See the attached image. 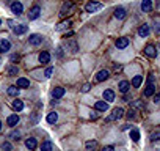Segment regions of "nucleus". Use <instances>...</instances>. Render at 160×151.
I'll return each mask as SVG.
<instances>
[{
  "mask_svg": "<svg viewBox=\"0 0 160 151\" xmlns=\"http://www.w3.org/2000/svg\"><path fill=\"white\" fill-rule=\"evenodd\" d=\"M124 115V110H123V109L121 107H118V109H115V110L112 112V115H109V117H107L105 118V121H115V120H119V118H121Z\"/></svg>",
  "mask_w": 160,
  "mask_h": 151,
  "instance_id": "f257e3e1",
  "label": "nucleus"
},
{
  "mask_svg": "<svg viewBox=\"0 0 160 151\" xmlns=\"http://www.w3.org/2000/svg\"><path fill=\"white\" fill-rule=\"evenodd\" d=\"M29 43H30L32 46H39V44L43 43V36L38 35V33H33V35H30V38H29Z\"/></svg>",
  "mask_w": 160,
  "mask_h": 151,
  "instance_id": "f03ea898",
  "label": "nucleus"
},
{
  "mask_svg": "<svg viewBox=\"0 0 160 151\" xmlns=\"http://www.w3.org/2000/svg\"><path fill=\"white\" fill-rule=\"evenodd\" d=\"M39 14H41V8H39L38 5H35V6L30 10V13H29V19H30V21H35V19L39 18Z\"/></svg>",
  "mask_w": 160,
  "mask_h": 151,
  "instance_id": "7ed1b4c3",
  "label": "nucleus"
},
{
  "mask_svg": "<svg viewBox=\"0 0 160 151\" xmlns=\"http://www.w3.org/2000/svg\"><path fill=\"white\" fill-rule=\"evenodd\" d=\"M101 8H102V5L97 3V2H90V3L85 6V10H86L88 13H94V11H97V10H101Z\"/></svg>",
  "mask_w": 160,
  "mask_h": 151,
  "instance_id": "20e7f679",
  "label": "nucleus"
},
{
  "mask_svg": "<svg viewBox=\"0 0 160 151\" xmlns=\"http://www.w3.org/2000/svg\"><path fill=\"white\" fill-rule=\"evenodd\" d=\"M11 11L14 13V14H21V13L24 11V6L21 2H13L11 3Z\"/></svg>",
  "mask_w": 160,
  "mask_h": 151,
  "instance_id": "39448f33",
  "label": "nucleus"
},
{
  "mask_svg": "<svg viewBox=\"0 0 160 151\" xmlns=\"http://www.w3.org/2000/svg\"><path fill=\"white\" fill-rule=\"evenodd\" d=\"M127 46H129V38L123 36V38H118V39H116V47H118V49H124V47H127Z\"/></svg>",
  "mask_w": 160,
  "mask_h": 151,
  "instance_id": "423d86ee",
  "label": "nucleus"
},
{
  "mask_svg": "<svg viewBox=\"0 0 160 151\" xmlns=\"http://www.w3.org/2000/svg\"><path fill=\"white\" fill-rule=\"evenodd\" d=\"M64 46L68 47V50H71L72 54H75V52L78 50V46H77V43H75L74 39H69V41H66V43H64Z\"/></svg>",
  "mask_w": 160,
  "mask_h": 151,
  "instance_id": "0eeeda50",
  "label": "nucleus"
},
{
  "mask_svg": "<svg viewBox=\"0 0 160 151\" xmlns=\"http://www.w3.org/2000/svg\"><path fill=\"white\" fill-rule=\"evenodd\" d=\"M25 146L29 148L30 151L36 149V146H38V142H36V139H33V137H29V139L25 140Z\"/></svg>",
  "mask_w": 160,
  "mask_h": 151,
  "instance_id": "6e6552de",
  "label": "nucleus"
},
{
  "mask_svg": "<svg viewBox=\"0 0 160 151\" xmlns=\"http://www.w3.org/2000/svg\"><path fill=\"white\" fill-rule=\"evenodd\" d=\"M144 54H146L148 57H157V49H155L152 44H148V46L144 47Z\"/></svg>",
  "mask_w": 160,
  "mask_h": 151,
  "instance_id": "1a4fd4ad",
  "label": "nucleus"
},
{
  "mask_svg": "<svg viewBox=\"0 0 160 151\" xmlns=\"http://www.w3.org/2000/svg\"><path fill=\"white\" fill-rule=\"evenodd\" d=\"M52 96H53L55 99L63 98V96H64V88H63V87H55V88H53V91H52Z\"/></svg>",
  "mask_w": 160,
  "mask_h": 151,
  "instance_id": "9d476101",
  "label": "nucleus"
},
{
  "mask_svg": "<svg viewBox=\"0 0 160 151\" xmlns=\"http://www.w3.org/2000/svg\"><path fill=\"white\" fill-rule=\"evenodd\" d=\"M94 109L97 112H105L107 109H109V102H105V101H97L94 104Z\"/></svg>",
  "mask_w": 160,
  "mask_h": 151,
  "instance_id": "9b49d317",
  "label": "nucleus"
},
{
  "mask_svg": "<svg viewBox=\"0 0 160 151\" xmlns=\"http://www.w3.org/2000/svg\"><path fill=\"white\" fill-rule=\"evenodd\" d=\"M16 87H17V88H29V87H30V80L25 79V77H19Z\"/></svg>",
  "mask_w": 160,
  "mask_h": 151,
  "instance_id": "f8f14e48",
  "label": "nucleus"
},
{
  "mask_svg": "<svg viewBox=\"0 0 160 151\" xmlns=\"http://www.w3.org/2000/svg\"><path fill=\"white\" fill-rule=\"evenodd\" d=\"M152 10V0H143L141 2V11L143 13H149Z\"/></svg>",
  "mask_w": 160,
  "mask_h": 151,
  "instance_id": "ddd939ff",
  "label": "nucleus"
},
{
  "mask_svg": "<svg viewBox=\"0 0 160 151\" xmlns=\"http://www.w3.org/2000/svg\"><path fill=\"white\" fill-rule=\"evenodd\" d=\"M149 32H151V29H149V25H146V24H143L140 29H138V35L141 38H146V36L149 35Z\"/></svg>",
  "mask_w": 160,
  "mask_h": 151,
  "instance_id": "4468645a",
  "label": "nucleus"
},
{
  "mask_svg": "<svg viewBox=\"0 0 160 151\" xmlns=\"http://www.w3.org/2000/svg\"><path fill=\"white\" fill-rule=\"evenodd\" d=\"M109 76H110L109 71H107V70H102V71H99V73L96 74V80H97V82H104L105 79H109Z\"/></svg>",
  "mask_w": 160,
  "mask_h": 151,
  "instance_id": "2eb2a0df",
  "label": "nucleus"
},
{
  "mask_svg": "<svg viewBox=\"0 0 160 151\" xmlns=\"http://www.w3.org/2000/svg\"><path fill=\"white\" fill-rule=\"evenodd\" d=\"M17 123H19V115H17V113L10 115V117H8V120H6V125H8V126H16Z\"/></svg>",
  "mask_w": 160,
  "mask_h": 151,
  "instance_id": "dca6fc26",
  "label": "nucleus"
},
{
  "mask_svg": "<svg viewBox=\"0 0 160 151\" xmlns=\"http://www.w3.org/2000/svg\"><path fill=\"white\" fill-rule=\"evenodd\" d=\"M11 49V43L8 39H0V52H8Z\"/></svg>",
  "mask_w": 160,
  "mask_h": 151,
  "instance_id": "f3484780",
  "label": "nucleus"
},
{
  "mask_svg": "<svg viewBox=\"0 0 160 151\" xmlns=\"http://www.w3.org/2000/svg\"><path fill=\"white\" fill-rule=\"evenodd\" d=\"M118 88H119V91H121V93H127L129 88H130V84H129L127 80H121L118 84Z\"/></svg>",
  "mask_w": 160,
  "mask_h": 151,
  "instance_id": "a211bd4d",
  "label": "nucleus"
},
{
  "mask_svg": "<svg viewBox=\"0 0 160 151\" xmlns=\"http://www.w3.org/2000/svg\"><path fill=\"white\" fill-rule=\"evenodd\" d=\"M104 99H105L107 102L115 101V91H112V90H105V91H104Z\"/></svg>",
  "mask_w": 160,
  "mask_h": 151,
  "instance_id": "6ab92c4d",
  "label": "nucleus"
},
{
  "mask_svg": "<svg viewBox=\"0 0 160 151\" xmlns=\"http://www.w3.org/2000/svg\"><path fill=\"white\" fill-rule=\"evenodd\" d=\"M143 94L146 96V98H149V96H154V94H155V87H154V84H151V85L146 87Z\"/></svg>",
  "mask_w": 160,
  "mask_h": 151,
  "instance_id": "aec40b11",
  "label": "nucleus"
},
{
  "mask_svg": "<svg viewBox=\"0 0 160 151\" xmlns=\"http://www.w3.org/2000/svg\"><path fill=\"white\" fill-rule=\"evenodd\" d=\"M27 30H29V29H27V25H16V27H13V32H14L16 35H24Z\"/></svg>",
  "mask_w": 160,
  "mask_h": 151,
  "instance_id": "412c9836",
  "label": "nucleus"
},
{
  "mask_svg": "<svg viewBox=\"0 0 160 151\" xmlns=\"http://www.w3.org/2000/svg\"><path fill=\"white\" fill-rule=\"evenodd\" d=\"M115 18H116V19H124V18H126V10L121 8V6L116 8V10H115Z\"/></svg>",
  "mask_w": 160,
  "mask_h": 151,
  "instance_id": "4be33fe9",
  "label": "nucleus"
},
{
  "mask_svg": "<svg viewBox=\"0 0 160 151\" xmlns=\"http://www.w3.org/2000/svg\"><path fill=\"white\" fill-rule=\"evenodd\" d=\"M96 146H97V142H96V140H88V142L85 143L86 151H96Z\"/></svg>",
  "mask_w": 160,
  "mask_h": 151,
  "instance_id": "5701e85b",
  "label": "nucleus"
},
{
  "mask_svg": "<svg viewBox=\"0 0 160 151\" xmlns=\"http://www.w3.org/2000/svg\"><path fill=\"white\" fill-rule=\"evenodd\" d=\"M39 62H41V63H49V62H50V55H49V52L43 50L41 54H39Z\"/></svg>",
  "mask_w": 160,
  "mask_h": 151,
  "instance_id": "b1692460",
  "label": "nucleus"
},
{
  "mask_svg": "<svg viewBox=\"0 0 160 151\" xmlns=\"http://www.w3.org/2000/svg\"><path fill=\"white\" fill-rule=\"evenodd\" d=\"M57 120H58V113H57V112H50V113L47 115V123H50V125L57 123Z\"/></svg>",
  "mask_w": 160,
  "mask_h": 151,
  "instance_id": "393cba45",
  "label": "nucleus"
},
{
  "mask_svg": "<svg viewBox=\"0 0 160 151\" xmlns=\"http://www.w3.org/2000/svg\"><path fill=\"white\" fill-rule=\"evenodd\" d=\"M72 5H74V3L71 2V0H66V2L63 3V8H61V14L64 16V14H66V11H68V10H71V8H72Z\"/></svg>",
  "mask_w": 160,
  "mask_h": 151,
  "instance_id": "a878e982",
  "label": "nucleus"
},
{
  "mask_svg": "<svg viewBox=\"0 0 160 151\" xmlns=\"http://www.w3.org/2000/svg\"><path fill=\"white\" fill-rule=\"evenodd\" d=\"M141 82H143V76H135V77L132 79V87L138 88V87L141 85Z\"/></svg>",
  "mask_w": 160,
  "mask_h": 151,
  "instance_id": "bb28decb",
  "label": "nucleus"
},
{
  "mask_svg": "<svg viewBox=\"0 0 160 151\" xmlns=\"http://www.w3.org/2000/svg\"><path fill=\"white\" fill-rule=\"evenodd\" d=\"M41 151H52V142L50 140H44L41 143Z\"/></svg>",
  "mask_w": 160,
  "mask_h": 151,
  "instance_id": "cd10ccee",
  "label": "nucleus"
},
{
  "mask_svg": "<svg viewBox=\"0 0 160 151\" xmlns=\"http://www.w3.org/2000/svg\"><path fill=\"white\" fill-rule=\"evenodd\" d=\"M13 109H14V110H17V112H21L22 109H24V102H22L21 99H16L14 102H13Z\"/></svg>",
  "mask_w": 160,
  "mask_h": 151,
  "instance_id": "c85d7f7f",
  "label": "nucleus"
},
{
  "mask_svg": "<svg viewBox=\"0 0 160 151\" xmlns=\"http://www.w3.org/2000/svg\"><path fill=\"white\" fill-rule=\"evenodd\" d=\"M8 94L13 96V98H17V94H19V88L17 87H10L8 88Z\"/></svg>",
  "mask_w": 160,
  "mask_h": 151,
  "instance_id": "c756f323",
  "label": "nucleus"
},
{
  "mask_svg": "<svg viewBox=\"0 0 160 151\" xmlns=\"http://www.w3.org/2000/svg\"><path fill=\"white\" fill-rule=\"evenodd\" d=\"M130 139H132L133 142H138V140H140V132H138L137 129H132V131H130Z\"/></svg>",
  "mask_w": 160,
  "mask_h": 151,
  "instance_id": "7c9ffc66",
  "label": "nucleus"
},
{
  "mask_svg": "<svg viewBox=\"0 0 160 151\" xmlns=\"http://www.w3.org/2000/svg\"><path fill=\"white\" fill-rule=\"evenodd\" d=\"M10 137H11L13 140H19V137H21V132H19V131H13V132L10 134Z\"/></svg>",
  "mask_w": 160,
  "mask_h": 151,
  "instance_id": "2f4dec72",
  "label": "nucleus"
},
{
  "mask_svg": "<svg viewBox=\"0 0 160 151\" xmlns=\"http://www.w3.org/2000/svg\"><path fill=\"white\" fill-rule=\"evenodd\" d=\"M16 74H17V68L16 66L8 68V76H16Z\"/></svg>",
  "mask_w": 160,
  "mask_h": 151,
  "instance_id": "473e14b6",
  "label": "nucleus"
},
{
  "mask_svg": "<svg viewBox=\"0 0 160 151\" xmlns=\"http://www.w3.org/2000/svg\"><path fill=\"white\" fill-rule=\"evenodd\" d=\"M2 148H3V151H11V149H13V146H11V143H10V142H3Z\"/></svg>",
  "mask_w": 160,
  "mask_h": 151,
  "instance_id": "72a5a7b5",
  "label": "nucleus"
},
{
  "mask_svg": "<svg viewBox=\"0 0 160 151\" xmlns=\"http://www.w3.org/2000/svg\"><path fill=\"white\" fill-rule=\"evenodd\" d=\"M160 140V134H151V142H157Z\"/></svg>",
  "mask_w": 160,
  "mask_h": 151,
  "instance_id": "f704fd0d",
  "label": "nucleus"
},
{
  "mask_svg": "<svg viewBox=\"0 0 160 151\" xmlns=\"http://www.w3.org/2000/svg\"><path fill=\"white\" fill-rule=\"evenodd\" d=\"M69 25H71V22H63V24L58 25V30H63V29H66V27H69Z\"/></svg>",
  "mask_w": 160,
  "mask_h": 151,
  "instance_id": "c9c22d12",
  "label": "nucleus"
},
{
  "mask_svg": "<svg viewBox=\"0 0 160 151\" xmlns=\"http://www.w3.org/2000/svg\"><path fill=\"white\" fill-rule=\"evenodd\" d=\"M133 117H135V110H132V109H130V110L127 112V118H129V120H132Z\"/></svg>",
  "mask_w": 160,
  "mask_h": 151,
  "instance_id": "e433bc0d",
  "label": "nucleus"
},
{
  "mask_svg": "<svg viewBox=\"0 0 160 151\" xmlns=\"http://www.w3.org/2000/svg\"><path fill=\"white\" fill-rule=\"evenodd\" d=\"M52 73H53V68H47L44 74H46V77H50V76H52Z\"/></svg>",
  "mask_w": 160,
  "mask_h": 151,
  "instance_id": "4c0bfd02",
  "label": "nucleus"
},
{
  "mask_svg": "<svg viewBox=\"0 0 160 151\" xmlns=\"http://www.w3.org/2000/svg\"><path fill=\"white\" fill-rule=\"evenodd\" d=\"M90 88H91V87H90V84H85V85L82 87V91H83V93H86V91H90Z\"/></svg>",
  "mask_w": 160,
  "mask_h": 151,
  "instance_id": "58836bf2",
  "label": "nucleus"
},
{
  "mask_svg": "<svg viewBox=\"0 0 160 151\" xmlns=\"http://www.w3.org/2000/svg\"><path fill=\"white\" fill-rule=\"evenodd\" d=\"M154 101H155L157 104H160V93H155V94H154Z\"/></svg>",
  "mask_w": 160,
  "mask_h": 151,
  "instance_id": "ea45409f",
  "label": "nucleus"
},
{
  "mask_svg": "<svg viewBox=\"0 0 160 151\" xmlns=\"http://www.w3.org/2000/svg\"><path fill=\"white\" fill-rule=\"evenodd\" d=\"M102 151H115V148H113L112 145H109V146H104V148H102Z\"/></svg>",
  "mask_w": 160,
  "mask_h": 151,
  "instance_id": "a19ab883",
  "label": "nucleus"
},
{
  "mask_svg": "<svg viewBox=\"0 0 160 151\" xmlns=\"http://www.w3.org/2000/svg\"><path fill=\"white\" fill-rule=\"evenodd\" d=\"M11 60H13V62H16V60H19V55H13V57H11Z\"/></svg>",
  "mask_w": 160,
  "mask_h": 151,
  "instance_id": "79ce46f5",
  "label": "nucleus"
},
{
  "mask_svg": "<svg viewBox=\"0 0 160 151\" xmlns=\"http://www.w3.org/2000/svg\"><path fill=\"white\" fill-rule=\"evenodd\" d=\"M0 129H2V121H0Z\"/></svg>",
  "mask_w": 160,
  "mask_h": 151,
  "instance_id": "37998d69",
  "label": "nucleus"
},
{
  "mask_svg": "<svg viewBox=\"0 0 160 151\" xmlns=\"http://www.w3.org/2000/svg\"><path fill=\"white\" fill-rule=\"evenodd\" d=\"M0 24H2V21H0Z\"/></svg>",
  "mask_w": 160,
  "mask_h": 151,
  "instance_id": "c03bdc74",
  "label": "nucleus"
}]
</instances>
